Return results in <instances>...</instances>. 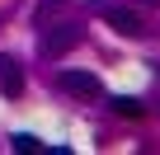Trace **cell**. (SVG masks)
Segmentation results:
<instances>
[{
    "instance_id": "cell-1",
    "label": "cell",
    "mask_w": 160,
    "mask_h": 155,
    "mask_svg": "<svg viewBox=\"0 0 160 155\" xmlns=\"http://www.w3.org/2000/svg\"><path fill=\"white\" fill-rule=\"evenodd\" d=\"M38 33H42V38H38V52H42L47 61L66 56L71 47H80V38H85V28H80V24H42Z\"/></svg>"
},
{
    "instance_id": "cell-2",
    "label": "cell",
    "mask_w": 160,
    "mask_h": 155,
    "mask_svg": "<svg viewBox=\"0 0 160 155\" xmlns=\"http://www.w3.org/2000/svg\"><path fill=\"white\" fill-rule=\"evenodd\" d=\"M90 10L113 28V33H122V38H141L146 28H141V14L137 10H127V5H108V0H90Z\"/></svg>"
},
{
    "instance_id": "cell-3",
    "label": "cell",
    "mask_w": 160,
    "mask_h": 155,
    "mask_svg": "<svg viewBox=\"0 0 160 155\" xmlns=\"http://www.w3.org/2000/svg\"><path fill=\"white\" fill-rule=\"evenodd\" d=\"M57 90H66V94H75V99H104L99 75H90V70H61V75H57Z\"/></svg>"
},
{
    "instance_id": "cell-4",
    "label": "cell",
    "mask_w": 160,
    "mask_h": 155,
    "mask_svg": "<svg viewBox=\"0 0 160 155\" xmlns=\"http://www.w3.org/2000/svg\"><path fill=\"white\" fill-rule=\"evenodd\" d=\"M0 90H5L10 99L24 94V66H19L14 56H0Z\"/></svg>"
},
{
    "instance_id": "cell-5",
    "label": "cell",
    "mask_w": 160,
    "mask_h": 155,
    "mask_svg": "<svg viewBox=\"0 0 160 155\" xmlns=\"http://www.w3.org/2000/svg\"><path fill=\"white\" fill-rule=\"evenodd\" d=\"M66 5H71V0H38V10H33V24H38V28H42V24H52V19H57Z\"/></svg>"
},
{
    "instance_id": "cell-6",
    "label": "cell",
    "mask_w": 160,
    "mask_h": 155,
    "mask_svg": "<svg viewBox=\"0 0 160 155\" xmlns=\"http://www.w3.org/2000/svg\"><path fill=\"white\" fill-rule=\"evenodd\" d=\"M108 108H113V113H122V118H141V113H146V104H141V99H132V94L108 99Z\"/></svg>"
},
{
    "instance_id": "cell-7",
    "label": "cell",
    "mask_w": 160,
    "mask_h": 155,
    "mask_svg": "<svg viewBox=\"0 0 160 155\" xmlns=\"http://www.w3.org/2000/svg\"><path fill=\"white\" fill-rule=\"evenodd\" d=\"M10 146H14L19 155H33V150H42V141H38L33 132H14V136H10Z\"/></svg>"
},
{
    "instance_id": "cell-8",
    "label": "cell",
    "mask_w": 160,
    "mask_h": 155,
    "mask_svg": "<svg viewBox=\"0 0 160 155\" xmlns=\"http://www.w3.org/2000/svg\"><path fill=\"white\" fill-rule=\"evenodd\" d=\"M146 5H160V0H146Z\"/></svg>"
}]
</instances>
